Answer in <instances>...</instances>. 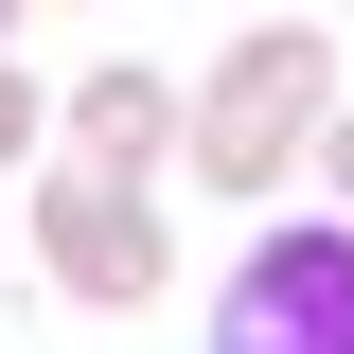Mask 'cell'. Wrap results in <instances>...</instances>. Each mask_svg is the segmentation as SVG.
I'll return each instance as SVG.
<instances>
[{"instance_id": "obj_1", "label": "cell", "mask_w": 354, "mask_h": 354, "mask_svg": "<svg viewBox=\"0 0 354 354\" xmlns=\"http://www.w3.org/2000/svg\"><path fill=\"white\" fill-rule=\"evenodd\" d=\"M319 106H337V36H319V18H248L230 71L177 106V177H213V195H283L301 142H319Z\"/></svg>"}, {"instance_id": "obj_6", "label": "cell", "mask_w": 354, "mask_h": 354, "mask_svg": "<svg viewBox=\"0 0 354 354\" xmlns=\"http://www.w3.org/2000/svg\"><path fill=\"white\" fill-rule=\"evenodd\" d=\"M18 160H36V88L0 71V177H18Z\"/></svg>"}, {"instance_id": "obj_5", "label": "cell", "mask_w": 354, "mask_h": 354, "mask_svg": "<svg viewBox=\"0 0 354 354\" xmlns=\"http://www.w3.org/2000/svg\"><path fill=\"white\" fill-rule=\"evenodd\" d=\"M301 177H337V195H354V106H319V142H301Z\"/></svg>"}, {"instance_id": "obj_4", "label": "cell", "mask_w": 354, "mask_h": 354, "mask_svg": "<svg viewBox=\"0 0 354 354\" xmlns=\"http://www.w3.org/2000/svg\"><path fill=\"white\" fill-rule=\"evenodd\" d=\"M71 160H88V177H160V160H177V88L142 71V53H106V71L71 88Z\"/></svg>"}, {"instance_id": "obj_2", "label": "cell", "mask_w": 354, "mask_h": 354, "mask_svg": "<svg viewBox=\"0 0 354 354\" xmlns=\"http://www.w3.org/2000/svg\"><path fill=\"white\" fill-rule=\"evenodd\" d=\"M36 266H53V283H71V301H106V319H124V301H160V283H177V248H160V195H142V177H36Z\"/></svg>"}, {"instance_id": "obj_3", "label": "cell", "mask_w": 354, "mask_h": 354, "mask_svg": "<svg viewBox=\"0 0 354 354\" xmlns=\"http://www.w3.org/2000/svg\"><path fill=\"white\" fill-rule=\"evenodd\" d=\"M213 354H354V230H266L213 301Z\"/></svg>"}]
</instances>
